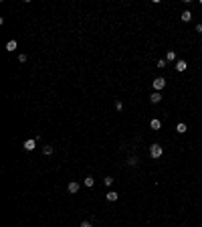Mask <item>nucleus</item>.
Masks as SVG:
<instances>
[{
    "label": "nucleus",
    "mask_w": 202,
    "mask_h": 227,
    "mask_svg": "<svg viewBox=\"0 0 202 227\" xmlns=\"http://www.w3.org/2000/svg\"><path fill=\"white\" fill-rule=\"evenodd\" d=\"M162 154H164V148H162L160 144H152V146H150V156H152V158H160Z\"/></svg>",
    "instance_id": "f257e3e1"
},
{
    "label": "nucleus",
    "mask_w": 202,
    "mask_h": 227,
    "mask_svg": "<svg viewBox=\"0 0 202 227\" xmlns=\"http://www.w3.org/2000/svg\"><path fill=\"white\" fill-rule=\"evenodd\" d=\"M152 85H154L156 91H160V89H164V85H166V79H164V77H156Z\"/></svg>",
    "instance_id": "f03ea898"
},
{
    "label": "nucleus",
    "mask_w": 202,
    "mask_h": 227,
    "mask_svg": "<svg viewBox=\"0 0 202 227\" xmlns=\"http://www.w3.org/2000/svg\"><path fill=\"white\" fill-rule=\"evenodd\" d=\"M22 146H25V150H26V152H30V150H34V148H36V138H30V140H25V144H22Z\"/></svg>",
    "instance_id": "7ed1b4c3"
},
{
    "label": "nucleus",
    "mask_w": 202,
    "mask_h": 227,
    "mask_svg": "<svg viewBox=\"0 0 202 227\" xmlns=\"http://www.w3.org/2000/svg\"><path fill=\"white\" fill-rule=\"evenodd\" d=\"M150 101H152V103H160V101H162V95H160V91H154V93L150 95Z\"/></svg>",
    "instance_id": "20e7f679"
},
{
    "label": "nucleus",
    "mask_w": 202,
    "mask_h": 227,
    "mask_svg": "<svg viewBox=\"0 0 202 227\" xmlns=\"http://www.w3.org/2000/svg\"><path fill=\"white\" fill-rule=\"evenodd\" d=\"M67 189H69V193H71V195H75V193L79 191V183H75V180H71V183H69V187H67Z\"/></svg>",
    "instance_id": "39448f33"
},
{
    "label": "nucleus",
    "mask_w": 202,
    "mask_h": 227,
    "mask_svg": "<svg viewBox=\"0 0 202 227\" xmlns=\"http://www.w3.org/2000/svg\"><path fill=\"white\" fill-rule=\"evenodd\" d=\"M117 197H119V195H117L115 191H109V193L105 195V199H107L109 203H113V201H117Z\"/></svg>",
    "instance_id": "423d86ee"
},
{
    "label": "nucleus",
    "mask_w": 202,
    "mask_h": 227,
    "mask_svg": "<svg viewBox=\"0 0 202 227\" xmlns=\"http://www.w3.org/2000/svg\"><path fill=\"white\" fill-rule=\"evenodd\" d=\"M180 18H182V20H184V22H190V20H192V12H190V10H184V12H182V16H180Z\"/></svg>",
    "instance_id": "0eeeda50"
},
{
    "label": "nucleus",
    "mask_w": 202,
    "mask_h": 227,
    "mask_svg": "<svg viewBox=\"0 0 202 227\" xmlns=\"http://www.w3.org/2000/svg\"><path fill=\"white\" fill-rule=\"evenodd\" d=\"M186 67H188L186 61H178V63H176V69H178V71H186Z\"/></svg>",
    "instance_id": "6e6552de"
},
{
    "label": "nucleus",
    "mask_w": 202,
    "mask_h": 227,
    "mask_svg": "<svg viewBox=\"0 0 202 227\" xmlns=\"http://www.w3.org/2000/svg\"><path fill=\"white\" fill-rule=\"evenodd\" d=\"M6 51H10V53L16 51V41H8V43H6Z\"/></svg>",
    "instance_id": "1a4fd4ad"
},
{
    "label": "nucleus",
    "mask_w": 202,
    "mask_h": 227,
    "mask_svg": "<svg viewBox=\"0 0 202 227\" xmlns=\"http://www.w3.org/2000/svg\"><path fill=\"white\" fill-rule=\"evenodd\" d=\"M150 126H152V130H160V128H162V122H160V120H152Z\"/></svg>",
    "instance_id": "9d476101"
},
{
    "label": "nucleus",
    "mask_w": 202,
    "mask_h": 227,
    "mask_svg": "<svg viewBox=\"0 0 202 227\" xmlns=\"http://www.w3.org/2000/svg\"><path fill=\"white\" fill-rule=\"evenodd\" d=\"M83 183H85V187H93V185H95V178H93V176H87Z\"/></svg>",
    "instance_id": "9b49d317"
},
{
    "label": "nucleus",
    "mask_w": 202,
    "mask_h": 227,
    "mask_svg": "<svg viewBox=\"0 0 202 227\" xmlns=\"http://www.w3.org/2000/svg\"><path fill=\"white\" fill-rule=\"evenodd\" d=\"M127 164L129 166H138V156H129L127 158Z\"/></svg>",
    "instance_id": "f8f14e48"
},
{
    "label": "nucleus",
    "mask_w": 202,
    "mask_h": 227,
    "mask_svg": "<svg viewBox=\"0 0 202 227\" xmlns=\"http://www.w3.org/2000/svg\"><path fill=\"white\" fill-rule=\"evenodd\" d=\"M186 130H188V128H186V124H178V126H176V132H178V134H184Z\"/></svg>",
    "instance_id": "ddd939ff"
},
{
    "label": "nucleus",
    "mask_w": 202,
    "mask_h": 227,
    "mask_svg": "<svg viewBox=\"0 0 202 227\" xmlns=\"http://www.w3.org/2000/svg\"><path fill=\"white\" fill-rule=\"evenodd\" d=\"M103 183H105V187H111V185H113V178H111V176H105Z\"/></svg>",
    "instance_id": "4468645a"
},
{
    "label": "nucleus",
    "mask_w": 202,
    "mask_h": 227,
    "mask_svg": "<svg viewBox=\"0 0 202 227\" xmlns=\"http://www.w3.org/2000/svg\"><path fill=\"white\" fill-rule=\"evenodd\" d=\"M176 59V53L174 51H168V55H166V61H174Z\"/></svg>",
    "instance_id": "2eb2a0df"
},
{
    "label": "nucleus",
    "mask_w": 202,
    "mask_h": 227,
    "mask_svg": "<svg viewBox=\"0 0 202 227\" xmlns=\"http://www.w3.org/2000/svg\"><path fill=\"white\" fill-rule=\"evenodd\" d=\"M42 152L47 154V156H51V154H53V146H44V148H42Z\"/></svg>",
    "instance_id": "dca6fc26"
},
{
    "label": "nucleus",
    "mask_w": 202,
    "mask_h": 227,
    "mask_svg": "<svg viewBox=\"0 0 202 227\" xmlns=\"http://www.w3.org/2000/svg\"><path fill=\"white\" fill-rule=\"evenodd\" d=\"M158 67H160V69H164V67H166V59H160V61H158Z\"/></svg>",
    "instance_id": "f3484780"
},
{
    "label": "nucleus",
    "mask_w": 202,
    "mask_h": 227,
    "mask_svg": "<svg viewBox=\"0 0 202 227\" xmlns=\"http://www.w3.org/2000/svg\"><path fill=\"white\" fill-rule=\"evenodd\" d=\"M79 227H93V225H91V221H83Z\"/></svg>",
    "instance_id": "a211bd4d"
},
{
    "label": "nucleus",
    "mask_w": 202,
    "mask_h": 227,
    "mask_svg": "<svg viewBox=\"0 0 202 227\" xmlns=\"http://www.w3.org/2000/svg\"><path fill=\"white\" fill-rule=\"evenodd\" d=\"M115 109H123V103H121V101H119V99H117V101H115Z\"/></svg>",
    "instance_id": "6ab92c4d"
},
{
    "label": "nucleus",
    "mask_w": 202,
    "mask_h": 227,
    "mask_svg": "<svg viewBox=\"0 0 202 227\" xmlns=\"http://www.w3.org/2000/svg\"><path fill=\"white\" fill-rule=\"evenodd\" d=\"M196 31H198V33H202V25H196Z\"/></svg>",
    "instance_id": "aec40b11"
}]
</instances>
